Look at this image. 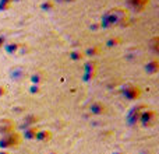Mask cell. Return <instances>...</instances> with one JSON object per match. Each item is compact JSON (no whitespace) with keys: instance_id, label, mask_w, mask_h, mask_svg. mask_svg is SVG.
<instances>
[{"instance_id":"cell-2","label":"cell","mask_w":159,"mask_h":154,"mask_svg":"<svg viewBox=\"0 0 159 154\" xmlns=\"http://www.w3.org/2000/svg\"><path fill=\"white\" fill-rule=\"evenodd\" d=\"M147 2H148V0H127V3H129L133 8H138V10H141V8L147 4Z\"/></svg>"},{"instance_id":"cell-1","label":"cell","mask_w":159,"mask_h":154,"mask_svg":"<svg viewBox=\"0 0 159 154\" xmlns=\"http://www.w3.org/2000/svg\"><path fill=\"white\" fill-rule=\"evenodd\" d=\"M20 143V137L18 135H10L7 136V137L4 139V140H2V146H13V144H18Z\"/></svg>"},{"instance_id":"cell-3","label":"cell","mask_w":159,"mask_h":154,"mask_svg":"<svg viewBox=\"0 0 159 154\" xmlns=\"http://www.w3.org/2000/svg\"><path fill=\"white\" fill-rule=\"evenodd\" d=\"M61 2H70V0H61Z\"/></svg>"}]
</instances>
